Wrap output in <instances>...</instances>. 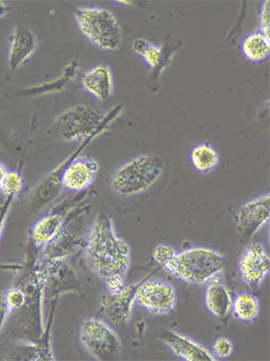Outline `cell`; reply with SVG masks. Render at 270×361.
Returning a JSON list of instances; mask_svg holds the SVG:
<instances>
[{
	"label": "cell",
	"mask_w": 270,
	"mask_h": 361,
	"mask_svg": "<svg viewBox=\"0 0 270 361\" xmlns=\"http://www.w3.org/2000/svg\"><path fill=\"white\" fill-rule=\"evenodd\" d=\"M233 316L243 323H250L255 321L260 314V302L255 295L250 293L238 294L236 299L233 300Z\"/></svg>",
	"instance_id": "ac0fdd59"
},
{
	"label": "cell",
	"mask_w": 270,
	"mask_h": 361,
	"mask_svg": "<svg viewBox=\"0 0 270 361\" xmlns=\"http://www.w3.org/2000/svg\"><path fill=\"white\" fill-rule=\"evenodd\" d=\"M80 82L84 90L98 101H107L115 93L112 70L107 64H97L86 71Z\"/></svg>",
	"instance_id": "5bb4252c"
},
{
	"label": "cell",
	"mask_w": 270,
	"mask_h": 361,
	"mask_svg": "<svg viewBox=\"0 0 270 361\" xmlns=\"http://www.w3.org/2000/svg\"><path fill=\"white\" fill-rule=\"evenodd\" d=\"M233 298L220 279L207 284L205 292V307L217 319H224L232 309Z\"/></svg>",
	"instance_id": "9a60e30c"
},
{
	"label": "cell",
	"mask_w": 270,
	"mask_h": 361,
	"mask_svg": "<svg viewBox=\"0 0 270 361\" xmlns=\"http://www.w3.org/2000/svg\"><path fill=\"white\" fill-rule=\"evenodd\" d=\"M13 201H15V198L5 197L3 203L0 204V239H1V235H3L6 221H7Z\"/></svg>",
	"instance_id": "83f0119b"
},
{
	"label": "cell",
	"mask_w": 270,
	"mask_h": 361,
	"mask_svg": "<svg viewBox=\"0 0 270 361\" xmlns=\"http://www.w3.org/2000/svg\"><path fill=\"white\" fill-rule=\"evenodd\" d=\"M7 168L4 166L1 162H0V190H1V186H3L4 180H5L6 176H7Z\"/></svg>",
	"instance_id": "4dcf8cb0"
},
{
	"label": "cell",
	"mask_w": 270,
	"mask_h": 361,
	"mask_svg": "<svg viewBox=\"0 0 270 361\" xmlns=\"http://www.w3.org/2000/svg\"><path fill=\"white\" fill-rule=\"evenodd\" d=\"M37 50V38L33 31L25 25H17L13 28L9 41L8 51V68L18 70L30 60Z\"/></svg>",
	"instance_id": "4fadbf2b"
},
{
	"label": "cell",
	"mask_w": 270,
	"mask_h": 361,
	"mask_svg": "<svg viewBox=\"0 0 270 361\" xmlns=\"http://www.w3.org/2000/svg\"><path fill=\"white\" fill-rule=\"evenodd\" d=\"M103 121L98 109L86 105L74 106L56 117L53 123V133L65 142H78L91 137Z\"/></svg>",
	"instance_id": "5b68a950"
},
{
	"label": "cell",
	"mask_w": 270,
	"mask_h": 361,
	"mask_svg": "<svg viewBox=\"0 0 270 361\" xmlns=\"http://www.w3.org/2000/svg\"><path fill=\"white\" fill-rule=\"evenodd\" d=\"M79 341L90 356L101 361L118 356L122 347L118 334L97 317H89L82 323Z\"/></svg>",
	"instance_id": "8992f818"
},
{
	"label": "cell",
	"mask_w": 270,
	"mask_h": 361,
	"mask_svg": "<svg viewBox=\"0 0 270 361\" xmlns=\"http://www.w3.org/2000/svg\"><path fill=\"white\" fill-rule=\"evenodd\" d=\"M135 303L153 315H169L177 304L175 288L162 280H146L136 286Z\"/></svg>",
	"instance_id": "52a82bcc"
},
{
	"label": "cell",
	"mask_w": 270,
	"mask_h": 361,
	"mask_svg": "<svg viewBox=\"0 0 270 361\" xmlns=\"http://www.w3.org/2000/svg\"><path fill=\"white\" fill-rule=\"evenodd\" d=\"M143 59L148 63V66L152 68H155L160 64V58H162V49L158 45L150 43L146 50L143 52Z\"/></svg>",
	"instance_id": "484cf974"
},
{
	"label": "cell",
	"mask_w": 270,
	"mask_h": 361,
	"mask_svg": "<svg viewBox=\"0 0 270 361\" xmlns=\"http://www.w3.org/2000/svg\"><path fill=\"white\" fill-rule=\"evenodd\" d=\"M11 313V312L9 311L5 302H4L3 298L0 295V333L3 331L4 327H5L8 317H9Z\"/></svg>",
	"instance_id": "f1b7e54d"
},
{
	"label": "cell",
	"mask_w": 270,
	"mask_h": 361,
	"mask_svg": "<svg viewBox=\"0 0 270 361\" xmlns=\"http://www.w3.org/2000/svg\"><path fill=\"white\" fill-rule=\"evenodd\" d=\"M176 254L177 252L173 247L167 246V245H158L152 250V258L156 264L165 269L175 258Z\"/></svg>",
	"instance_id": "cb8c5ba5"
},
{
	"label": "cell",
	"mask_w": 270,
	"mask_h": 361,
	"mask_svg": "<svg viewBox=\"0 0 270 361\" xmlns=\"http://www.w3.org/2000/svg\"><path fill=\"white\" fill-rule=\"evenodd\" d=\"M80 33L97 48L107 52L118 50L122 43V29L118 18L107 8L79 7L74 11Z\"/></svg>",
	"instance_id": "3957f363"
},
{
	"label": "cell",
	"mask_w": 270,
	"mask_h": 361,
	"mask_svg": "<svg viewBox=\"0 0 270 361\" xmlns=\"http://www.w3.org/2000/svg\"><path fill=\"white\" fill-rule=\"evenodd\" d=\"M160 341L175 356L186 361H215L208 348L183 334L165 331L160 334Z\"/></svg>",
	"instance_id": "7c38bea8"
},
{
	"label": "cell",
	"mask_w": 270,
	"mask_h": 361,
	"mask_svg": "<svg viewBox=\"0 0 270 361\" xmlns=\"http://www.w3.org/2000/svg\"><path fill=\"white\" fill-rule=\"evenodd\" d=\"M8 13V7L4 1H0V19L6 17Z\"/></svg>",
	"instance_id": "1f68e13d"
},
{
	"label": "cell",
	"mask_w": 270,
	"mask_h": 361,
	"mask_svg": "<svg viewBox=\"0 0 270 361\" xmlns=\"http://www.w3.org/2000/svg\"><path fill=\"white\" fill-rule=\"evenodd\" d=\"M242 51L250 62H263L270 54V39L259 31L250 33L243 39Z\"/></svg>",
	"instance_id": "e0dca14e"
},
{
	"label": "cell",
	"mask_w": 270,
	"mask_h": 361,
	"mask_svg": "<svg viewBox=\"0 0 270 361\" xmlns=\"http://www.w3.org/2000/svg\"><path fill=\"white\" fill-rule=\"evenodd\" d=\"M105 283V288H107V294L109 295H118L125 288L124 276H112L103 280Z\"/></svg>",
	"instance_id": "d4e9b609"
},
{
	"label": "cell",
	"mask_w": 270,
	"mask_h": 361,
	"mask_svg": "<svg viewBox=\"0 0 270 361\" xmlns=\"http://www.w3.org/2000/svg\"><path fill=\"white\" fill-rule=\"evenodd\" d=\"M150 42H148L146 39H136L134 40L132 44V49L135 53H138L140 56H142L143 52L146 50Z\"/></svg>",
	"instance_id": "f546056e"
},
{
	"label": "cell",
	"mask_w": 270,
	"mask_h": 361,
	"mask_svg": "<svg viewBox=\"0 0 270 361\" xmlns=\"http://www.w3.org/2000/svg\"><path fill=\"white\" fill-rule=\"evenodd\" d=\"M23 184L25 180L19 172L8 171L0 191L3 193L4 197L15 198L18 194L22 191Z\"/></svg>",
	"instance_id": "44dd1931"
},
{
	"label": "cell",
	"mask_w": 270,
	"mask_h": 361,
	"mask_svg": "<svg viewBox=\"0 0 270 361\" xmlns=\"http://www.w3.org/2000/svg\"><path fill=\"white\" fill-rule=\"evenodd\" d=\"M270 259L265 247L253 243L246 247L238 260V272L244 283L259 288L269 276Z\"/></svg>",
	"instance_id": "ba28073f"
},
{
	"label": "cell",
	"mask_w": 270,
	"mask_h": 361,
	"mask_svg": "<svg viewBox=\"0 0 270 361\" xmlns=\"http://www.w3.org/2000/svg\"><path fill=\"white\" fill-rule=\"evenodd\" d=\"M270 219V195L258 196L248 203L243 204L236 214V231L243 237L250 238L257 231L269 223Z\"/></svg>",
	"instance_id": "9c48e42d"
},
{
	"label": "cell",
	"mask_w": 270,
	"mask_h": 361,
	"mask_svg": "<svg viewBox=\"0 0 270 361\" xmlns=\"http://www.w3.org/2000/svg\"><path fill=\"white\" fill-rule=\"evenodd\" d=\"M193 168L200 173H209L220 164V156L209 143H200L193 147L191 152Z\"/></svg>",
	"instance_id": "d6986e66"
},
{
	"label": "cell",
	"mask_w": 270,
	"mask_h": 361,
	"mask_svg": "<svg viewBox=\"0 0 270 361\" xmlns=\"http://www.w3.org/2000/svg\"><path fill=\"white\" fill-rule=\"evenodd\" d=\"M1 298H3L4 302H5L11 313L22 309L23 306L27 304V295H25V292L20 288H15V286L6 290L1 294Z\"/></svg>",
	"instance_id": "7402d4cb"
},
{
	"label": "cell",
	"mask_w": 270,
	"mask_h": 361,
	"mask_svg": "<svg viewBox=\"0 0 270 361\" xmlns=\"http://www.w3.org/2000/svg\"><path fill=\"white\" fill-rule=\"evenodd\" d=\"M135 286H125L118 295H103L101 300V314L115 325H127L132 316L133 303L135 302Z\"/></svg>",
	"instance_id": "8fae6325"
},
{
	"label": "cell",
	"mask_w": 270,
	"mask_h": 361,
	"mask_svg": "<svg viewBox=\"0 0 270 361\" xmlns=\"http://www.w3.org/2000/svg\"><path fill=\"white\" fill-rule=\"evenodd\" d=\"M90 269L99 278L128 274L131 267V248L118 236L112 219L101 215L94 221L85 247Z\"/></svg>",
	"instance_id": "6da1fadb"
},
{
	"label": "cell",
	"mask_w": 270,
	"mask_h": 361,
	"mask_svg": "<svg viewBox=\"0 0 270 361\" xmlns=\"http://www.w3.org/2000/svg\"><path fill=\"white\" fill-rule=\"evenodd\" d=\"M233 350H234V344L230 338L219 337L213 341L210 351L215 360H223L229 358L233 354Z\"/></svg>",
	"instance_id": "603a6c76"
},
{
	"label": "cell",
	"mask_w": 270,
	"mask_h": 361,
	"mask_svg": "<svg viewBox=\"0 0 270 361\" xmlns=\"http://www.w3.org/2000/svg\"><path fill=\"white\" fill-rule=\"evenodd\" d=\"M64 231L62 216L51 214L39 219L31 229V240L38 248H45L58 238Z\"/></svg>",
	"instance_id": "2e32d148"
},
{
	"label": "cell",
	"mask_w": 270,
	"mask_h": 361,
	"mask_svg": "<svg viewBox=\"0 0 270 361\" xmlns=\"http://www.w3.org/2000/svg\"><path fill=\"white\" fill-rule=\"evenodd\" d=\"M224 268V257L219 251L203 247L186 249L164 270L186 283L203 286L220 279Z\"/></svg>",
	"instance_id": "7a4b0ae2"
},
{
	"label": "cell",
	"mask_w": 270,
	"mask_h": 361,
	"mask_svg": "<svg viewBox=\"0 0 270 361\" xmlns=\"http://www.w3.org/2000/svg\"><path fill=\"white\" fill-rule=\"evenodd\" d=\"M164 161L155 156L136 157L115 171L111 188L121 197L140 195L148 191L163 173Z\"/></svg>",
	"instance_id": "277c9868"
},
{
	"label": "cell",
	"mask_w": 270,
	"mask_h": 361,
	"mask_svg": "<svg viewBox=\"0 0 270 361\" xmlns=\"http://www.w3.org/2000/svg\"><path fill=\"white\" fill-rule=\"evenodd\" d=\"M76 68H77V66H76L75 63H72L70 66L66 68L62 78L56 80L54 83L51 82V83L44 84V85L37 86V87L30 88L28 92L33 94H44V92H56V90H62L75 76Z\"/></svg>",
	"instance_id": "ffe728a7"
},
{
	"label": "cell",
	"mask_w": 270,
	"mask_h": 361,
	"mask_svg": "<svg viewBox=\"0 0 270 361\" xmlns=\"http://www.w3.org/2000/svg\"><path fill=\"white\" fill-rule=\"evenodd\" d=\"M269 0L263 3L259 13V32L263 33L266 38L270 39V5Z\"/></svg>",
	"instance_id": "4316f807"
},
{
	"label": "cell",
	"mask_w": 270,
	"mask_h": 361,
	"mask_svg": "<svg viewBox=\"0 0 270 361\" xmlns=\"http://www.w3.org/2000/svg\"><path fill=\"white\" fill-rule=\"evenodd\" d=\"M98 171L99 164L95 159L89 157L75 159L63 172L60 185L68 191H84L95 182Z\"/></svg>",
	"instance_id": "30bf717a"
}]
</instances>
